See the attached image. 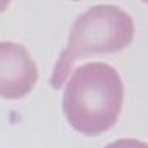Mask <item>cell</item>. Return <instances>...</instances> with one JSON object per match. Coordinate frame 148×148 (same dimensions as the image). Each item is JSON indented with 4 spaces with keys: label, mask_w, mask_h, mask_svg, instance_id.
Listing matches in <instances>:
<instances>
[{
    "label": "cell",
    "mask_w": 148,
    "mask_h": 148,
    "mask_svg": "<svg viewBox=\"0 0 148 148\" xmlns=\"http://www.w3.org/2000/svg\"><path fill=\"white\" fill-rule=\"evenodd\" d=\"M124 99L116 69L91 62L75 70L64 91V114L77 132L95 137L117 122Z\"/></svg>",
    "instance_id": "1"
},
{
    "label": "cell",
    "mask_w": 148,
    "mask_h": 148,
    "mask_svg": "<svg viewBox=\"0 0 148 148\" xmlns=\"http://www.w3.org/2000/svg\"><path fill=\"white\" fill-rule=\"evenodd\" d=\"M135 34L134 20L114 5H96L75 20L67 47L56 64L51 85L60 88L75 60L96 54L117 52L130 46Z\"/></svg>",
    "instance_id": "2"
},
{
    "label": "cell",
    "mask_w": 148,
    "mask_h": 148,
    "mask_svg": "<svg viewBox=\"0 0 148 148\" xmlns=\"http://www.w3.org/2000/svg\"><path fill=\"white\" fill-rule=\"evenodd\" d=\"M38 82V67L21 44L0 41V98L21 99Z\"/></svg>",
    "instance_id": "3"
},
{
    "label": "cell",
    "mask_w": 148,
    "mask_h": 148,
    "mask_svg": "<svg viewBox=\"0 0 148 148\" xmlns=\"http://www.w3.org/2000/svg\"><path fill=\"white\" fill-rule=\"evenodd\" d=\"M10 2H12V0H0V13L7 10V7L10 5Z\"/></svg>",
    "instance_id": "4"
},
{
    "label": "cell",
    "mask_w": 148,
    "mask_h": 148,
    "mask_svg": "<svg viewBox=\"0 0 148 148\" xmlns=\"http://www.w3.org/2000/svg\"><path fill=\"white\" fill-rule=\"evenodd\" d=\"M142 2H145V3H148V0H142Z\"/></svg>",
    "instance_id": "5"
}]
</instances>
